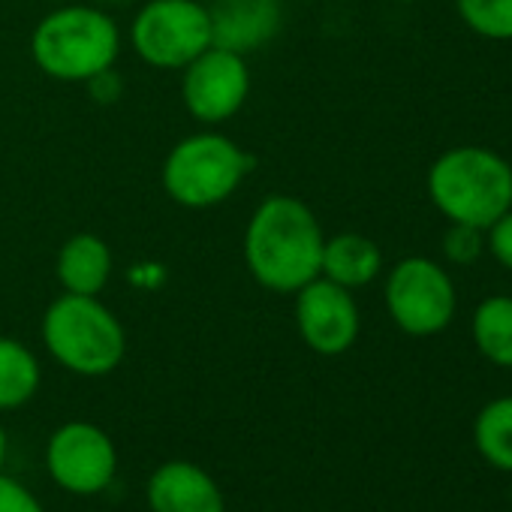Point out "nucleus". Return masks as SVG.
Here are the masks:
<instances>
[{
	"label": "nucleus",
	"mask_w": 512,
	"mask_h": 512,
	"mask_svg": "<svg viewBox=\"0 0 512 512\" xmlns=\"http://www.w3.org/2000/svg\"><path fill=\"white\" fill-rule=\"evenodd\" d=\"M121 55L118 22L91 4H64L31 31V61L43 76L64 85H88L115 67Z\"/></svg>",
	"instance_id": "obj_2"
},
{
	"label": "nucleus",
	"mask_w": 512,
	"mask_h": 512,
	"mask_svg": "<svg viewBox=\"0 0 512 512\" xmlns=\"http://www.w3.org/2000/svg\"><path fill=\"white\" fill-rule=\"evenodd\" d=\"M151 512H226V497L214 476L193 461H163L148 476Z\"/></svg>",
	"instance_id": "obj_12"
},
{
	"label": "nucleus",
	"mask_w": 512,
	"mask_h": 512,
	"mask_svg": "<svg viewBox=\"0 0 512 512\" xmlns=\"http://www.w3.org/2000/svg\"><path fill=\"white\" fill-rule=\"evenodd\" d=\"M130 49L154 70H184L211 40V16L202 0H145L130 22Z\"/></svg>",
	"instance_id": "obj_6"
},
{
	"label": "nucleus",
	"mask_w": 512,
	"mask_h": 512,
	"mask_svg": "<svg viewBox=\"0 0 512 512\" xmlns=\"http://www.w3.org/2000/svg\"><path fill=\"white\" fill-rule=\"evenodd\" d=\"M253 157L226 133L205 127L178 139L160 166L163 193L190 211L223 205L250 175Z\"/></svg>",
	"instance_id": "obj_5"
},
{
	"label": "nucleus",
	"mask_w": 512,
	"mask_h": 512,
	"mask_svg": "<svg viewBox=\"0 0 512 512\" xmlns=\"http://www.w3.org/2000/svg\"><path fill=\"white\" fill-rule=\"evenodd\" d=\"M326 232L314 208L290 193H272L247 217L241 253L250 278L275 296H293L320 278Z\"/></svg>",
	"instance_id": "obj_1"
},
{
	"label": "nucleus",
	"mask_w": 512,
	"mask_h": 512,
	"mask_svg": "<svg viewBox=\"0 0 512 512\" xmlns=\"http://www.w3.org/2000/svg\"><path fill=\"white\" fill-rule=\"evenodd\" d=\"M247 97L250 67L244 55L211 46L181 70V103L196 124H226L244 109Z\"/></svg>",
	"instance_id": "obj_8"
},
{
	"label": "nucleus",
	"mask_w": 512,
	"mask_h": 512,
	"mask_svg": "<svg viewBox=\"0 0 512 512\" xmlns=\"http://www.w3.org/2000/svg\"><path fill=\"white\" fill-rule=\"evenodd\" d=\"M43 347L70 374L106 377L127 356V332L100 296L61 293L40 323Z\"/></svg>",
	"instance_id": "obj_4"
},
{
	"label": "nucleus",
	"mask_w": 512,
	"mask_h": 512,
	"mask_svg": "<svg viewBox=\"0 0 512 512\" xmlns=\"http://www.w3.org/2000/svg\"><path fill=\"white\" fill-rule=\"evenodd\" d=\"M205 7L214 46L244 58L266 49L284 28L281 0H211Z\"/></svg>",
	"instance_id": "obj_11"
},
{
	"label": "nucleus",
	"mask_w": 512,
	"mask_h": 512,
	"mask_svg": "<svg viewBox=\"0 0 512 512\" xmlns=\"http://www.w3.org/2000/svg\"><path fill=\"white\" fill-rule=\"evenodd\" d=\"M115 272L112 247L94 232L70 235L55 256V278L64 293L76 296H100Z\"/></svg>",
	"instance_id": "obj_13"
},
{
	"label": "nucleus",
	"mask_w": 512,
	"mask_h": 512,
	"mask_svg": "<svg viewBox=\"0 0 512 512\" xmlns=\"http://www.w3.org/2000/svg\"><path fill=\"white\" fill-rule=\"evenodd\" d=\"M293 320L299 338L317 356L347 353L362 332V314L353 299V290L323 275L293 293Z\"/></svg>",
	"instance_id": "obj_10"
},
{
	"label": "nucleus",
	"mask_w": 512,
	"mask_h": 512,
	"mask_svg": "<svg viewBox=\"0 0 512 512\" xmlns=\"http://www.w3.org/2000/svg\"><path fill=\"white\" fill-rule=\"evenodd\" d=\"M458 16L467 31L482 40H512V0H455Z\"/></svg>",
	"instance_id": "obj_18"
},
{
	"label": "nucleus",
	"mask_w": 512,
	"mask_h": 512,
	"mask_svg": "<svg viewBox=\"0 0 512 512\" xmlns=\"http://www.w3.org/2000/svg\"><path fill=\"white\" fill-rule=\"evenodd\" d=\"M88 91L94 94L97 103H115L118 94H121V82H118V76H115V67L106 70V73H100V76H94V79L88 82Z\"/></svg>",
	"instance_id": "obj_22"
},
{
	"label": "nucleus",
	"mask_w": 512,
	"mask_h": 512,
	"mask_svg": "<svg viewBox=\"0 0 512 512\" xmlns=\"http://www.w3.org/2000/svg\"><path fill=\"white\" fill-rule=\"evenodd\" d=\"M485 253V229L467 223H449L443 232V260L455 269L473 266Z\"/></svg>",
	"instance_id": "obj_19"
},
{
	"label": "nucleus",
	"mask_w": 512,
	"mask_h": 512,
	"mask_svg": "<svg viewBox=\"0 0 512 512\" xmlns=\"http://www.w3.org/2000/svg\"><path fill=\"white\" fill-rule=\"evenodd\" d=\"M470 335L491 365L512 368V296L482 299L473 311Z\"/></svg>",
	"instance_id": "obj_16"
},
{
	"label": "nucleus",
	"mask_w": 512,
	"mask_h": 512,
	"mask_svg": "<svg viewBox=\"0 0 512 512\" xmlns=\"http://www.w3.org/2000/svg\"><path fill=\"white\" fill-rule=\"evenodd\" d=\"M0 512H46V506L34 497L28 485L0 473Z\"/></svg>",
	"instance_id": "obj_21"
},
{
	"label": "nucleus",
	"mask_w": 512,
	"mask_h": 512,
	"mask_svg": "<svg viewBox=\"0 0 512 512\" xmlns=\"http://www.w3.org/2000/svg\"><path fill=\"white\" fill-rule=\"evenodd\" d=\"M509 503H512V485H509Z\"/></svg>",
	"instance_id": "obj_25"
},
{
	"label": "nucleus",
	"mask_w": 512,
	"mask_h": 512,
	"mask_svg": "<svg viewBox=\"0 0 512 512\" xmlns=\"http://www.w3.org/2000/svg\"><path fill=\"white\" fill-rule=\"evenodd\" d=\"M43 380L40 359L19 338L0 335V413H10L34 401Z\"/></svg>",
	"instance_id": "obj_15"
},
{
	"label": "nucleus",
	"mask_w": 512,
	"mask_h": 512,
	"mask_svg": "<svg viewBox=\"0 0 512 512\" xmlns=\"http://www.w3.org/2000/svg\"><path fill=\"white\" fill-rule=\"evenodd\" d=\"M473 443L491 467L512 473V395L494 398L476 413Z\"/></svg>",
	"instance_id": "obj_17"
},
{
	"label": "nucleus",
	"mask_w": 512,
	"mask_h": 512,
	"mask_svg": "<svg viewBox=\"0 0 512 512\" xmlns=\"http://www.w3.org/2000/svg\"><path fill=\"white\" fill-rule=\"evenodd\" d=\"M7 446H10V437H7L4 422H0V467H4V461H7Z\"/></svg>",
	"instance_id": "obj_23"
},
{
	"label": "nucleus",
	"mask_w": 512,
	"mask_h": 512,
	"mask_svg": "<svg viewBox=\"0 0 512 512\" xmlns=\"http://www.w3.org/2000/svg\"><path fill=\"white\" fill-rule=\"evenodd\" d=\"M383 299L392 323L410 338H431L449 329L458 311L452 275L428 256H404L383 284Z\"/></svg>",
	"instance_id": "obj_7"
},
{
	"label": "nucleus",
	"mask_w": 512,
	"mask_h": 512,
	"mask_svg": "<svg viewBox=\"0 0 512 512\" xmlns=\"http://www.w3.org/2000/svg\"><path fill=\"white\" fill-rule=\"evenodd\" d=\"M46 470L58 488L91 497L112 485L118 473V449L112 437L85 419L64 422L46 446Z\"/></svg>",
	"instance_id": "obj_9"
},
{
	"label": "nucleus",
	"mask_w": 512,
	"mask_h": 512,
	"mask_svg": "<svg viewBox=\"0 0 512 512\" xmlns=\"http://www.w3.org/2000/svg\"><path fill=\"white\" fill-rule=\"evenodd\" d=\"M386 4H416V0H386Z\"/></svg>",
	"instance_id": "obj_24"
},
{
	"label": "nucleus",
	"mask_w": 512,
	"mask_h": 512,
	"mask_svg": "<svg viewBox=\"0 0 512 512\" xmlns=\"http://www.w3.org/2000/svg\"><path fill=\"white\" fill-rule=\"evenodd\" d=\"M320 275L347 290H362L383 275V250L362 232H338L323 244Z\"/></svg>",
	"instance_id": "obj_14"
},
{
	"label": "nucleus",
	"mask_w": 512,
	"mask_h": 512,
	"mask_svg": "<svg viewBox=\"0 0 512 512\" xmlns=\"http://www.w3.org/2000/svg\"><path fill=\"white\" fill-rule=\"evenodd\" d=\"M485 250L494 260L512 272V208H506L488 229H485Z\"/></svg>",
	"instance_id": "obj_20"
},
{
	"label": "nucleus",
	"mask_w": 512,
	"mask_h": 512,
	"mask_svg": "<svg viewBox=\"0 0 512 512\" xmlns=\"http://www.w3.org/2000/svg\"><path fill=\"white\" fill-rule=\"evenodd\" d=\"M425 190L449 223L488 229L512 208V166L485 145H458L431 163Z\"/></svg>",
	"instance_id": "obj_3"
}]
</instances>
